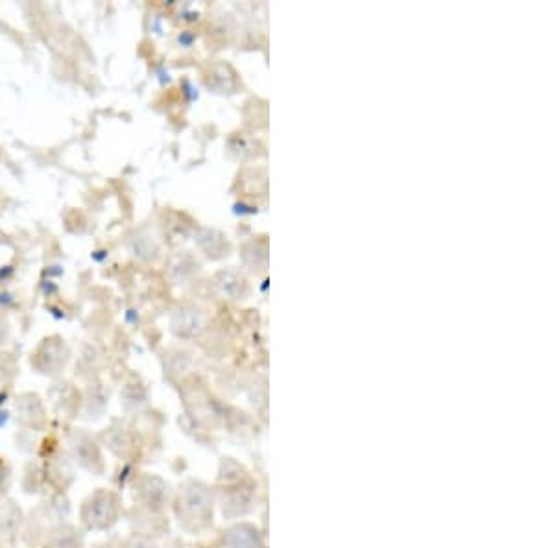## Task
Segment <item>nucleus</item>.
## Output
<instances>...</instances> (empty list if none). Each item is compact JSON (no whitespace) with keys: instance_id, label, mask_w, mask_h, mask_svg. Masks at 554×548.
Segmentation results:
<instances>
[{"instance_id":"nucleus-1","label":"nucleus","mask_w":554,"mask_h":548,"mask_svg":"<svg viewBox=\"0 0 554 548\" xmlns=\"http://www.w3.org/2000/svg\"><path fill=\"white\" fill-rule=\"evenodd\" d=\"M41 292H43L46 297H50V295H54V293L59 292V286H57L54 281H50V279H48V281H43V282H41Z\"/></svg>"},{"instance_id":"nucleus-2","label":"nucleus","mask_w":554,"mask_h":548,"mask_svg":"<svg viewBox=\"0 0 554 548\" xmlns=\"http://www.w3.org/2000/svg\"><path fill=\"white\" fill-rule=\"evenodd\" d=\"M13 304H15V297H13L10 292H0V306L10 308V306H13Z\"/></svg>"},{"instance_id":"nucleus-3","label":"nucleus","mask_w":554,"mask_h":548,"mask_svg":"<svg viewBox=\"0 0 554 548\" xmlns=\"http://www.w3.org/2000/svg\"><path fill=\"white\" fill-rule=\"evenodd\" d=\"M13 273H15V270H13L11 266H2V268H0V281L2 282L10 281L11 277H13Z\"/></svg>"},{"instance_id":"nucleus-4","label":"nucleus","mask_w":554,"mask_h":548,"mask_svg":"<svg viewBox=\"0 0 554 548\" xmlns=\"http://www.w3.org/2000/svg\"><path fill=\"white\" fill-rule=\"evenodd\" d=\"M44 275L48 277V279L50 277H59V275H63V268H61V266H48V268L44 270Z\"/></svg>"},{"instance_id":"nucleus-5","label":"nucleus","mask_w":554,"mask_h":548,"mask_svg":"<svg viewBox=\"0 0 554 548\" xmlns=\"http://www.w3.org/2000/svg\"><path fill=\"white\" fill-rule=\"evenodd\" d=\"M109 257V253L105 251V249H98V251H94V253H91V259L94 260V262H104L105 259Z\"/></svg>"}]
</instances>
